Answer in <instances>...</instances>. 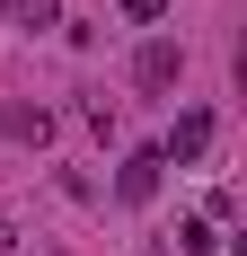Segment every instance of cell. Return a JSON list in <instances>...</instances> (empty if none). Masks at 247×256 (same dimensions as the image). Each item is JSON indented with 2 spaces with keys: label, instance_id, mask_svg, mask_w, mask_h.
<instances>
[{
  "label": "cell",
  "instance_id": "cell-1",
  "mask_svg": "<svg viewBox=\"0 0 247 256\" xmlns=\"http://www.w3.org/2000/svg\"><path fill=\"white\" fill-rule=\"evenodd\" d=\"M159 177H168V159H159V150H132V159L115 168V194H124V204H150Z\"/></svg>",
  "mask_w": 247,
  "mask_h": 256
},
{
  "label": "cell",
  "instance_id": "cell-2",
  "mask_svg": "<svg viewBox=\"0 0 247 256\" xmlns=\"http://www.w3.org/2000/svg\"><path fill=\"white\" fill-rule=\"evenodd\" d=\"M203 150H212V115H203V106H186V115H176V132H168V150H159V159H176V168H194Z\"/></svg>",
  "mask_w": 247,
  "mask_h": 256
},
{
  "label": "cell",
  "instance_id": "cell-3",
  "mask_svg": "<svg viewBox=\"0 0 247 256\" xmlns=\"http://www.w3.org/2000/svg\"><path fill=\"white\" fill-rule=\"evenodd\" d=\"M176 71H186V53H176L168 36H150V44L132 53V80H142V88H176Z\"/></svg>",
  "mask_w": 247,
  "mask_h": 256
},
{
  "label": "cell",
  "instance_id": "cell-4",
  "mask_svg": "<svg viewBox=\"0 0 247 256\" xmlns=\"http://www.w3.org/2000/svg\"><path fill=\"white\" fill-rule=\"evenodd\" d=\"M9 142H26V150H44V142H53V115H44V106H9Z\"/></svg>",
  "mask_w": 247,
  "mask_h": 256
},
{
  "label": "cell",
  "instance_id": "cell-5",
  "mask_svg": "<svg viewBox=\"0 0 247 256\" xmlns=\"http://www.w3.org/2000/svg\"><path fill=\"white\" fill-rule=\"evenodd\" d=\"M9 18H18V26H53V18H62V0H9Z\"/></svg>",
  "mask_w": 247,
  "mask_h": 256
},
{
  "label": "cell",
  "instance_id": "cell-6",
  "mask_svg": "<svg viewBox=\"0 0 247 256\" xmlns=\"http://www.w3.org/2000/svg\"><path fill=\"white\" fill-rule=\"evenodd\" d=\"M176 248H186V256H212L221 238H212V221H186V230H176Z\"/></svg>",
  "mask_w": 247,
  "mask_h": 256
},
{
  "label": "cell",
  "instance_id": "cell-7",
  "mask_svg": "<svg viewBox=\"0 0 247 256\" xmlns=\"http://www.w3.org/2000/svg\"><path fill=\"white\" fill-rule=\"evenodd\" d=\"M124 18H168V0H124Z\"/></svg>",
  "mask_w": 247,
  "mask_h": 256
}]
</instances>
